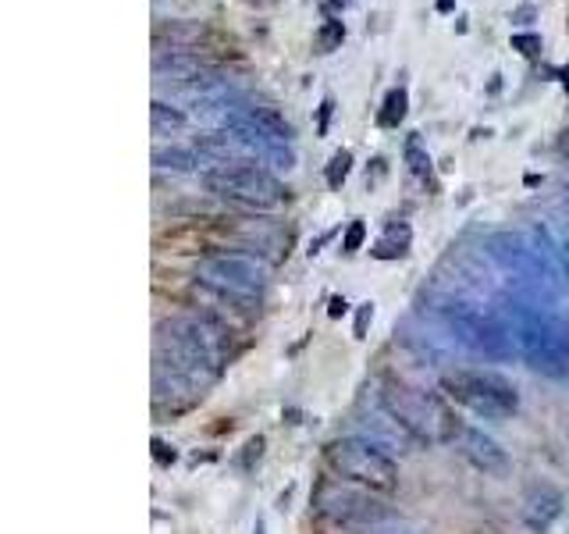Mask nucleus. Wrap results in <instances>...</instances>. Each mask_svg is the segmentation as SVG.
Segmentation results:
<instances>
[{"instance_id":"obj_1","label":"nucleus","mask_w":569,"mask_h":534,"mask_svg":"<svg viewBox=\"0 0 569 534\" xmlns=\"http://www.w3.org/2000/svg\"><path fill=\"white\" fill-rule=\"evenodd\" d=\"M157 364L182 374L196 388H207L224 370V328L196 317H174L157 325Z\"/></svg>"},{"instance_id":"obj_2","label":"nucleus","mask_w":569,"mask_h":534,"mask_svg":"<svg viewBox=\"0 0 569 534\" xmlns=\"http://www.w3.org/2000/svg\"><path fill=\"white\" fill-rule=\"evenodd\" d=\"M509 317L523 364L545 378H569V317L516 296L509 299Z\"/></svg>"},{"instance_id":"obj_3","label":"nucleus","mask_w":569,"mask_h":534,"mask_svg":"<svg viewBox=\"0 0 569 534\" xmlns=\"http://www.w3.org/2000/svg\"><path fill=\"white\" fill-rule=\"evenodd\" d=\"M488 257L509 278L516 299L548 307L559 296V267L548 260V249H541V243H530L520 231H498L488 239Z\"/></svg>"},{"instance_id":"obj_4","label":"nucleus","mask_w":569,"mask_h":534,"mask_svg":"<svg viewBox=\"0 0 569 534\" xmlns=\"http://www.w3.org/2000/svg\"><path fill=\"white\" fill-rule=\"evenodd\" d=\"M378 403L385 409V417H391L409 438L423 445H449L459 427L449 403L409 382H396V378L381 382Z\"/></svg>"},{"instance_id":"obj_5","label":"nucleus","mask_w":569,"mask_h":534,"mask_svg":"<svg viewBox=\"0 0 569 534\" xmlns=\"http://www.w3.org/2000/svg\"><path fill=\"white\" fill-rule=\"evenodd\" d=\"M438 320L445 325L459 346L473 353H485L488 360H509L512 356V325L502 317V310L473 299H445L438 307Z\"/></svg>"},{"instance_id":"obj_6","label":"nucleus","mask_w":569,"mask_h":534,"mask_svg":"<svg viewBox=\"0 0 569 534\" xmlns=\"http://www.w3.org/2000/svg\"><path fill=\"white\" fill-rule=\"evenodd\" d=\"M203 186L218 200H228L249 210H271L284 196V186L257 160H231V165H210L203 168Z\"/></svg>"},{"instance_id":"obj_7","label":"nucleus","mask_w":569,"mask_h":534,"mask_svg":"<svg viewBox=\"0 0 569 534\" xmlns=\"http://www.w3.org/2000/svg\"><path fill=\"white\" fill-rule=\"evenodd\" d=\"M325 463L335 477L360 485L370 492H391L399 488V463L391 459L381 445L367 438H335L325 445Z\"/></svg>"},{"instance_id":"obj_8","label":"nucleus","mask_w":569,"mask_h":534,"mask_svg":"<svg viewBox=\"0 0 569 534\" xmlns=\"http://www.w3.org/2000/svg\"><path fill=\"white\" fill-rule=\"evenodd\" d=\"M441 388L449 392L459 406H467L477 417H488V421L512 417L516 409H520V392H516V385L491 370H452L441 378Z\"/></svg>"},{"instance_id":"obj_9","label":"nucleus","mask_w":569,"mask_h":534,"mask_svg":"<svg viewBox=\"0 0 569 534\" xmlns=\"http://www.w3.org/2000/svg\"><path fill=\"white\" fill-rule=\"evenodd\" d=\"M196 278H200L210 293L224 299H260L267 289V271L263 264L242 254H207L196 264Z\"/></svg>"},{"instance_id":"obj_10","label":"nucleus","mask_w":569,"mask_h":534,"mask_svg":"<svg viewBox=\"0 0 569 534\" xmlns=\"http://www.w3.org/2000/svg\"><path fill=\"white\" fill-rule=\"evenodd\" d=\"M313 498H317V510L338 524H378L385 516H391L385 503H378V498L367 492L342 485V481H325V485L313 492Z\"/></svg>"},{"instance_id":"obj_11","label":"nucleus","mask_w":569,"mask_h":534,"mask_svg":"<svg viewBox=\"0 0 569 534\" xmlns=\"http://www.w3.org/2000/svg\"><path fill=\"white\" fill-rule=\"evenodd\" d=\"M449 445L462 459L473 463V467L485 471V474H506L509 471V456H506L502 445H498L491 435L480 432V427H473V424L459 421V427H456V435H452Z\"/></svg>"},{"instance_id":"obj_12","label":"nucleus","mask_w":569,"mask_h":534,"mask_svg":"<svg viewBox=\"0 0 569 534\" xmlns=\"http://www.w3.org/2000/svg\"><path fill=\"white\" fill-rule=\"evenodd\" d=\"M203 392L192 382H186L182 374H174L171 367L153 360V406L157 414H182L192 403H200Z\"/></svg>"},{"instance_id":"obj_13","label":"nucleus","mask_w":569,"mask_h":534,"mask_svg":"<svg viewBox=\"0 0 569 534\" xmlns=\"http://www.w3.org/2000/svg\"><path fill=\"white\" fill-rule=\"evenodd\" d=\"M562 516V495L556 488H530L527 498H523V521L533 527V531H545L551 521H559Z\"/></svg>"},{"instance_id":"obj_14","label":"nucleus","mask_w":569,"mask_h":534,"mask_svg":"<svg viewBox=\"0 0 569 534\" xmlns=\"http://www.w3.org/2000/svg\"><path fill=\"white\" fill-rule=\"evenodd\" d=\"M409 246H413V231H409V225H388L385 236L370 246V257L373 260H402V257H409Z\"/></svg>"},{"instance_id":"obj_15","label":"nucleus","mask_w":569,"mask_h":534,"mask_svg":"<svg viewBox=\"0 0 569 534\" xmlns=\"http://www.w3.org/2000/svg\"><path fill=\"white\" fill-rule=\"evenodd\" d=\"M203 165V157L196 147H157L153 150V168L157 171H178V175H189Z\"/></svg>"},{"instance_id":"obj_16","label":"nucleus","mask_w":569,"mask_h":534,"mask_svg":"<svg viewBox=\"0 0 569 534\" xmlns=\"http://www.w3.org/2000/svg\"><path fill=\"white\" fill-rule=\"evenodd\" d=\"M150 125H153V136H174V132H182L186 125H189V115L182 111V107H174V103H164V100H153L150 107Z\"/></svg>"},{"instance_id":"obj_17","label":"nucleus","mask_w":569,"mask_h":534,"mask_svg":"<svg viewBox=\"0 0 569 534\" xmlns=\"http://www.w3.org/2000/svg\"><path fill=\"white\" fill-rule=\"evenodd\" d=\"M409 115V89L406 86H391L385 93V103L378 111V125L381 129H399V125L406 121Z\"/></svg>"},{"instance_id":"obj_18","label":"nucleus","mask_w":569,"mask_h":534,"mask_svg":"<svg viewBox=\"0 0 569 534\" xmlns=\"http://www.w3.org/2000/svg\"><path fill=\"white\" fill-rule=\"evenodd\" d=\"M342 43H346L342 18H325V22L313 29V50L317 53H335V50H342Z\"/></svg>"},{"instance_id":"obj_19","label":"nucleus","mask_w":569,"mask_h":534,"mask_svg":"<svg viewBox=\"0 0 569 534\" xmlns=\"http://www.w3.org/2000/svg\"><path fill=\"white\" fill-rule=\"evenodd\" d=\"M402 157L413 175H431V154H427V142L420 139V132H409L406 142H402Z\"/></svg>"},{"instance_id":"obj_20","label":"nucleus","mask_w":569,"mask_h":534,"mask_svg":"<svg viewBox=\"0 0 569 534\" xmlns=\"http://www.w3.org/2000/svg\"><path fill=\"white\" fill-rule=\"evenodd\" d=\"M349 171H352V150H335L331 154V160H328V168H325V182H328V189H342L346 186V178H349Z\"/></svg>"},{"instance_id":"obj_21","label":"nucleus","mask_w":569,"mask_h":534,"mask_svg":"<svg viewBox=\"0 0 569 534\" xmlns=\"http://www.w3.org/2000/svg\"><path fill=\"white\" fill-rule=\"evenodd\" d=\"M363 243H367V221L363 218H352L349 228H346V236H342V254L352 257L356 249H363Z\"/></svg>"},{"instance_id":"obj_22","label":"nucleus","mask_w":569,"mask_h":534,"mask_svg":"<svg viewBox=\"0 0 569 534\" xmlns=\"http://www.w3.org/2000/svg\"><path fill=\"white\" fill-rule=\"evenodd\" d=\"M512 50L516 53H523V58H541V50H545V43H541V36L538 32H512Z\"/></svg>"},{"instance_id":"obj_23","label":"nucleus","mask_w":569,"mask_h":534,"mask_svg":"<svg viewBox=\"0 0 569 534\" xmlns=\"http://www.w3.org/2000/svg\"><path fill=\"white\" fill-rule=\"evenodd\" d=\"M370 320H373V303L367 299V303H360V307H356L352 335H356V338H367V328H370Z\"/></svg>"},{"instance_id":"obj_24","label":"nucleus","mask_w":569,"mask_h":534,"mask_svg":"<svg viewBox=\"0 0 569 534\" xmlns=\"http://www.w3.org/2000/svg\"><path fill=\"white\" fill-rule=\"evenodd\" d=\"M331 115H335V97H325V100H320V107H317V136H328Z\"/></svg>"},{"instance_id":"obj_25","label":"nucleus","mask_w":569,"mask_h":534,"mask_svg":"<svg viewBox=\"0 0 569 534\" xmlns=\"http://www.w3.org/2000/svg\"><path fill=\"white\" fill-rule=\"evenodd\" d=\"M509 22H516V26H530V22H538V8L530 4H516L512 11H509Z\"/></svg>"},{"instance_id":"obj_26","label":"nucleus","mask_w":569,"mask_h":534,"mask_svg":"<svg viewBox=\"0 0 569 534\" xmlns=\"http://www.w3.org/2000/svg\"><path fill=\"white\" fill-rule=\"evenodd\" d=\"M263 456V438L257 435V438H249L246 442V456H242V467L246 471H253V459H260Z\"/></svg>"},{"instance_id":"obj_27","label":"nucleus","mask_w":569,"mask_h":534,"mask_svg":"<svg viewBox=\"0 0 569 534\" xmlns=\"http://www.w3.org/2000/svg\"><path fill=\"white\" fill-rule=\"evenodd\" d=\"M153 456H157L160 463H174V459H178L174 445H168L164 438H153Z\"/></svg>"},{"instance_id":"obj_28","label":"nucleus","mask_w":569,"mask_h":534,"mask_svg":"<svg viewBox=\"0 0 569 534\" xmlns=\"http://www.w3.org/2000/svg\"><path fill=\"white\" fill-rule=\"evenodd\" d=\"M346 310H349L346 296H331V303H328V314H331V317H342Z\"/></svg>"},{"instance_id":"obj_29","label":"nucleus","mask_w":569,"mask_h":534,"mask_svg":"<svg viewBox=\"0 0 569 534\" xmlns=\"http://www.w3.org/2000/svg\"><path fill=\"white\" fill-rule=\"evenodd\" d=\"M435 11H438V14H445V18L456 14V0H435Z\"/></svg>"},{"instance_id":"obj_30","label":"nucleus","mask_w":569,"mask_h":534,"mask_svg":"<svg viewBox=\"0 0 569 534\" xmlns=\"http://www.w3.org/2000/svg\"><path fill=\"white\" fill-rule=\"evenodd\" d=\"M467 29H470V18H467V14H459V18H456V32H459V36H467Z\"/></svg>"},{"instance_id":"obj_31","label":"nucleus","mask_w":569,"mask_h":534,"mask_svg":"<svg viewBox=\"0 0 569 534\" xmlns=\"http://www.w3.org/2000/svg\"><path fill=\"white\" fill-rule=\"evenodd\" d=\"M556 76H559L562 89H566V93H569V68H556Z\"/></svg>"},{"instance_id":"obj_32","label":"nucleus","mask_w":569,"mask_h":534,"mask_svg":"<svg viewBox=\"0 0 569 534\" xmlns=\"http://www.w3.org/2000/svg\"><path fill=\"white\" fill-rule=\"evenodd\" d=\"M246 4H253V8H274V4H281V0H246Z\"/></svg>"},{"instance_id":"obj_33","label":"nucleus","mask_w":569,"mask_h":534,"mask_svg":"<svg viewBox=\"0 0 569 534\" xmlns=\"http://www.w3.org/2000/svg\"><path fill=\"white\" fill-rule=\"evenodd\" d=\"M349 4H352V0H331V8H342V11H346Z\"/></svg>"},{"instance_id":"obj_34","label":"nucleus","mask_w":569,"mask_h":534,"mask_svg":"<svg viewBox=\"0 0 569 534\" xmlns=\"http://www.w3.org/2000/svg\"><path fill=\"white\" fill-rule=\"evenodd\" d=\"M253 534H267V524H263V521H257V524H253Z\"/></svg>"},{"instance_id":"obj_35","label":"nucleus","mask_w":569,"mask_h":534,"mask_svg":"<svg viewBox=\"0 0 569 534\" xmlns=\"http://www.w3.org/2000/svg\"><path fill=\"white\" fill-rule=\"evenodd\" d=\"M373 534H409V531H373Z\"/></svg>"}]
</instances>
